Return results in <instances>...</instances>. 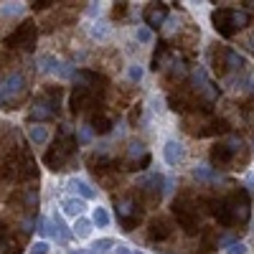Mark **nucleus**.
Wrapping results in <instances>:
<instances>
[{
    "instance_id": "nucleus-28",
    "label": "nucleus",
    "mask_w": 254,
    "mask_h": 254,
    "mask_svg": "<svg viewBox=\"0 0 254 254\" xmlns=\"http://www.w3.org/2000/svg\"><path fill=\"white\" fill-rule=\"evenodd\" d=\"M142 155H147V150H145V145H142L140 140H132V142H130V147H127V158H130V163L140 160Z\"/></svg>"
},
{
    "instance_id": "nucleus-3",
    "label": "nucleus",
    "mask_w": 254,
    "mask_h": 254,
    "mask_svg": "<svg viewBox=\"0 0 254 254\" xmlns=\"http://www.w3.org/2000/svg\"><path fill=\"white\" fill-rule=\"evenodd\" d=\"M76 145H79V142H76V135H71L69 127L64 125L61 130H59V137H56L54 145H51V150L44 155V163H46L49 171H54V173L64 171V165H66V160L74 155Z\"/></svg>"
},
{
    "instance_id": "nucleus-5",
    "label": "nucleus",
    "mask_w": 254,
    "mask_h": 254,
    "mask_svg": "<svg viewBox=\"0 0 254 254\" xmlns=\"http://www.w3.org/2000/svg\"><path fill=\"white\" fill-rule=\"evenodd\" d=\"M163 193H165V178L160 173H150V176L140 178V183H137V201L145 208H155L163 201Z\"/></svg>"
},
{
    "instance_id": "nucleus-45",
    "label": "nucleus",
    "mask_w": 254,
    "mask_h": 254,
    "mask_svg": "<svg viewBox=\"0 0 254 254\" xmlns=\"http://www.w3.org/2000/svg\"><path fill=\"white\" fill-rule=\"evenodd\" d=\"M117 254H135L130 247H117Z\"/></svg>"
},
{
    "instance_id": "nucleus-32",
    "label": "nucleus",
    "mask_w": 254,
    "mask_h": 254,
    "mask_svg": "<svg viewBox=\"0 0 254 254\" xmlns=\"http://www.w3.org/2000/svg\"><path fill=\"white\" fill-rule=\"evenodd\" d=\"M92 137H94V130L87 125V127H81L79 130V135H76V142H81V145H87V142H92Z\"/></svg>"
},
{
    "instance_id": "nucleus-25",
    "label": "nucleus",
    "mask_w": 254,
    "mask_h": 254,
    "mask_svg": "<svg viewBox=\"0 0 254 254\" xmlns=\"http://www.w3.org/2000/svg\"><path fill=\"white\" fill-rule=\"evenodd\" d=\"M190 81H193V92L198 94L203 87H206V84H211V79H208V74H206V69H193V71H190Z\"/></svg>"
},
{
    "instance_id": "nucleus-15",
    "label": "nucleus",
    "mask_w": 254,
    "mask_h": 254,
    "mask_svg": "<svg viewBox=\"0 0 254 254\" xmlns=\"http://www.w3.org/2000/svg\"><path fill=\"white\" fill-rule=\"evenodd\" d=\"M173 234V224L168 221V219H155V221H150V229H147V237H150L153 242H165L168 237Z\"/></svg>"
},
{
    "instance_id": "nucleus-6",
    "label": "nucleus",
    "mask_w": 254,
    "mask_h": 254,
    "mask_svg": "<svg viewBox=\"0 0 254 254\" xmlns=\"http://www.w3.org/2000/svg\"><path fill=\"white\" fill-rule=\"evenodd\" d=\"M173 216L186 234H196L198 231V203L190 196H181L173 201Z\"/></svg>"
},
{
    "instance_id": "nucleus-44",
    "label": "nucleus",
    "mask_w": 254,
    "mask_h": 254,
    "mask_svg": "<svg viewBox=\"0 0 254 254\" xmlns=\"http://www.w3.org/2000/svg\"><path fill=\"white\" fill-rule=\"evenodd\" d=\"M87 15H99V5H97V3H89V8H87Z\"/></svg>"
},
{
    "instance_id": "nucleus-2",
    "label": "nucleus",
    "mask_w": 254,
    "mask_h": 254,
    "mask_svg": "<svg viewBox=\"0 0 254 254\" xmlns=\"http://www.w3.org/2000/svg\"><path fill=\"white\" fill-rule=\"evenodd\" d=\"M186 132L193 137H211V135H229V122L221 117H214L211 112H190L183 117Z\"/></svg>"
},
{
    "instance_id": "nucleus-9",
    "label": "nucleus",
    "mask_w": 254,
    "mask_h": 254,
    "mask_svg": "<svg viewBox=\"0 0 254 254\" xmlns=\"http://www.w3.org/2000/svg\"><path fill=\"white\" fill-rule=\"evenodd\" d=\"M26 94V79L23 74H8L0 79V107L3 110H15V102Z\"/></svg>"
},
{
    "instance_id": "nucleus-30",
    "label": "nucleus",
    "mask_w": 254,
    "mask_h": 254,
    "mask_svg": "<svg viewBox=\"0 0 254 254\" xmlns=\"http://www.w3.org/2000/svg\"><path fill=\"white\" fill-rule=\"evenodd\" d=\"M74 234H76L79 239H87V237L92 234V221H89V219H76Z\"/></svg>"
},
{
    "instance_id": "nucleus-12",
    "label": "nucleus",
    "mask_w": 254,
    "mask_h": 254,
    "mask_svg": "<svg viewBox=\"0 0 254 254\" xmlns=\"http://www.w3.org/2000/svg\"><path fill=\"white\" fill-rule=\"evenodd\" d=\"M99 97H102V94H97V92H92V89H87V87H74V92H71V97H69V110H71L74 115L87 112L89 107H94V104H97Z\"/></svg>"
},
{
    "instance_id": "nucleus-39",
    "label": "nucleus",
    "mask_w": 254,
    "mask_h": 254,
    "mask_svg": "<svg viewBox=\"0 0 254 254\" xmlns=\"http://www.w3.org/2000/svg\"><path fill=\"white\" fill-rule=\"evenodd\" d=\"M20 10H23V5H18V3H8V5H3V15H18Z\"/></svg>"
},
{
    "instance_id": "nucleus-41",
    "label": "nucleus",
    "mask_w": 254,
    "mask_h": 254,
    "mask_svg": "<svg viewBox=\"0 0 254 254\" xmlns=\"http://www.w3.org/2000/svg\"><path fill=\"white\" fill-rule=\"evenodd\" d=\"M31 254H49V244L46 242H36L31 247Z\"/></svg>"
},
{
    "instance_id": "nucleus-34",
    "label": "nucleus",
    "mask_w": 254,
    "mask_h": 254,
    "mask_svg": "<svg viewBox=\"0 0 254 254\" xmlns=\"http://www.w3.org/2000/svg\"><path fill=\"white\" fill-rule=\"evenodd\" d=\"M89 249H92V252H97V254H102V252L112 249V239H99V242H94Z\"/></svg>"
},
{
    "instance_id": "nucleus-21",
    "label": "nucleus",
    "mask_w": 254,
    "mask_h": 254,
    "mask_svg": "<svg viewBox=\"0 0 254 254\" xmlns=\"http://www.w3.org/2000/svg\"><path fill=\"white\" fill-rule=\"evenodd\" d=\"M244 66V56L234 49H226V56H224V71H242Z\"/></svg>"
},
{
    "instance_id": "nucleus-17",
    "label": "nucleus",
    "mask_w": 254,
    "mask_h": 254,
    "mask_svg": "<svg viewBox=\"0 0 254 254\" xmlns=\"http://www.w3.org/2000/svg\"><path fill=\"white\" fill-rule=\"evenodd\" d=\"M51 234H54V239L59 242V244H69L71 242V229L64 224V219L59 216V214H54V219H51Z\"/></svg>"
},
{
    "instance_id": "nucleus-33",
    "label": "nucleus",
    "mask_w": 254,
    "mask_h": 254,
    "mask_svg": "<svg viewBox=\"0 0 254 254\" xmlns=\"http://www.w3.org/2000/svg\"><path fill=\"white\" fill-rule=\"evenodd\" d=\"M127 10H130V3H115V8H112V18H115V20H122V18L127 15Z\"/></svg>"
},
{
    "instance_id": "nucleus-7",
    "label": "nucleus",
    "mask_w": 254,
    "mask_h": 254,
    "mask_svg": "<svg viewBox=\"0 0 254 254\" xmlns=\"http://www.w3.org/2000/svg\"><path fill=\"white\" fill-rule=\"evenodd\" d=\"M115 211H117V221H120L122 231H132L142 221V203L135 196L117 198L115 201Z\"/></svg>"
},
{
    "instance_id": "nucleus-16",
    "label": "nucleus",
    "mask_w": 254,
    "mask_h": 254,
    "mask_svg": "<svg viewBox=\"0 0 254 254\" xmlns=\"http://www.w3.org/2000/svg\"><path fill=\"white\" fill-rule=\"evenodd\" d=\"M163 155H165V163L168 165H178V163H183L186 150H183V145L178 140H168L165 147H163Z\"/></svg>"
},
{
    "instance_id": "nucleus-37",
    "label": "nucleus",
    "mask_w": 254,
    "mask_h": 254,
    "mask_svg": "<svg viewBox=\"0 0 254 254\" xmlns=\"http://www.w3.org/2000/svg\"><path fill=\"white\" fill-rule=\"evenodd\" d=\"M137 41H140V44H150V41H153L150 28H137Z\"/></svg>"
},
{
    "instance_id": "nucleus-27",
    "label": "nucleus",
    "mask_w": 254,
    "mask_h": 254,
    "mask_svg": "<svg viewBox=\"0 0 254 254\" xmlns=\"http://www.w3.org/2000/svg\"><path fill=\"white\" fill-rule=\"evenodd\" d=\"M28 140H31L33 145H44V142L49 140L46 127H41V125H33V127H28Z\"/></svg>"
},
{
    "instance_id": "nucleus-36",
    "label": "nucleus",
    "mask_w": 254,
    "mask_h": 254,
    "mask_svg": "<svg viewBox=\"0 0 254 254\" xmlns=\"http://www.w3.org/2000/svg\"><path fill=\"white\" fill-rule=\"evenodd\" d=\"M244 120H247V122L254 127V99L244 104Z\"/></svg>"
},
{
    "instance_id": "nucleus-8",
    "label": "nucleus",
    "mask_w": 254,
    "mask_h": 254,
    "mask_svg": "<svg viewBox=\"0 0 254 254\" xmlns=\"http://www.w3.org/2000/svg\"><path fill=\"white\" fill-rule=\"evenodd\" d=\"M226 198V208H229V219L231 226H244L252 216V203H249V190L247 188H237L231 196Z\"/></svg>"
},
{
    "instance_id": "nucleus-42",
    "label": "nucleus",
    "mask_w": 254,
    "mask_h": 254,
    "mask_svg": "<svg viewBox=\"0 0 254 254\" xmlns=\"http://www.w3.org/2000/svg\"><path fill=\"white\" fill-rule=\"evenodd\" d=\"M107 33H110V31H107V28H104L102 23H97V26H92V36H94V38H107Z\"/></svg>"
},
{
    "instance_id": "nucleus-46",
    "label": "nucleus",
    "mask_w": 254,
    "mask_h": 254,
    "mask_svg": "<svg viewBox=\"0 0 254 254\" xmlns=\"http://www.w3.org/2000/svg\"><path fill=\"white\" fill-rule=\"evenodd\" d=\"M69 254H97V252H92V249H76V252H69Z\"/></svg>"
},
{
    "instance_id": "nucleus-26",
    "label": "nucleus",
    "mask_w": 254,
    "mask_h": 254,
    "mask_svg": "<svg viewBox=\"0 0 254 254\" xmlns=\"http://www.w3.org/2000/svg\"><path fill=\"white\" fill-rule=\"evenodd\" d=\"M26 239V237H20ZM20 239H13V237H5L0 239V254H20L23 249H20Z\"/></svg>"
},
{
    "instance_id": "nucleus-1",
    "label": "nucleus",
    "mask_w": 254,
    "mask_h": 254,
    "mask_svg": "<svg viewBox=\"0 0 254 254\" xmlns=\"http://www.w3.org/2000/svg\"><path fill=\"white\" fill-rule=\"evenodd\" d=\"M239 153H244L242 137L229 132L226 140H221V142H216L214 147H211V165L219 168V171H229V168H234V165H247L249 155L239 158Z\"/></svg>"
},
{
    "instance_id": "nucleus-29",
    "label": "nucleus",
    "mask_w": 254,
    "mask_h": 254,
    "mask_svg": "<svg viewBox=\"0 0 254 254\" xmlns=\"http://www.w3.org/2000/svg\"><path fill=\"white\" fill-rule=\"evenodd\" d=\"M23 208H38V188H23Z\"/></svg>"
},
{
    "instance_id": "nucleus-13",
    "label": "nucleus",
    "mask_w": 254,
    "mask_h": 254,
    "mask_svg": "<svg viewBox=\"0 0 254 254\" xmlns=\"http://www.w3.org/2000/svg\"><path fill=\"white\" fill-rule=\"evenodd\" d=\"M87 165H89V171L99 178V176H107V171H115V160L107 155V153H92L87 158Z\"/></svg>"
},
{
    "instance_id": "nucleus-22",
    "label": "nucleus",
    "mask_w": 254,
    "mask_h": 254,
    "mask_svg": "<svg viewBox=\"0 0 254 254\" xmlns=\"http://www.w3.org/2000/svg\"><path fill=\"white\" fill-rule=\"evenodd\" d=\"M165 69H168V76H171V81H181V79L188 74V69H186V61H183V59H178V56H176L171 64H168Z\"/></svg>"
},
{
    "instance_id": "nucleus-31",
    "label": "nucleus",
    "mask_w": 254,
    "mask_h": 254,
    "mask_svg": "<svg viewBox=\"0 0 254 254\" xmlns=\"http://www.w3.org/2000/svg\"><path fill=\"white\" fill-rule=\"evenodd\" d=\"M92 224H97L99 229H104V226H110V214H107V208H94V214H92Z\"/></svg>"
},
{
    "instance_id": "nucleus-10",
    "label": "nucleus",
    "mask_w": 254,
    "mask_h": 254,
    "mask_svg": "<svg viewBox=\"0 0 254 254\" xmlns=\"http://www.w3.org/2000/svg\"><path fill=\"white\" fill-rule=\"evenodd\" d=\"M61 110V87H49V92L33 102L31 107V120L36 122H44V120H51L54 115H59Z\"/></svg>"
},
{
    "instance_id": "nucleus-11",
    "label": "nucleus",
    "mask_w": 254,
    "mask_h": 254,
    "mask_svg": "<svg viewBox=\"0 0 254 254\" xmlns=\"http://www.w3.org/2000/svg\"><path fill=\"white\" fill-rule=\"evenodd\" d=\"M36 38H38V28L33 20H23L8 38H5V46L8 49H23V51H33L36 49Z\"/></svg>"
},
{
    "instance_id": "nucleus-47",
    "label": "nucleus",
    "mask_w": 254,
    "mask_h": 254,
    "mask_svg": "<svg viewBox=\"0 0 254 254\" xmlns=\"http://www.w3.org/2000/svg\"><path fill=\"white\" fill-rule=\"evenodd\" d=\"M249 49H252V51H254V36H252V38H249Z\"/></svg>"
},
{
    "instance_id": "nucleus-14",
    "label": "nucleus",
    "mask_w": 254,
    "mask_h": 254,
    "mask_svg": "<svg viewBox=\"0 0 254 254\" xmlns=\"http://www.w3.org/2000/svg\"><path fill=\"white\" fill-rule=\"evenodd\" d=\"M142 18H145L147 28H160L165 20H168V5H165V3H153V5H147L145 13H142Z\"/></svg>"
},
{
    "instance_id": "nucleus-43",
    "label": "nucleus",
    "mask_w": 254,
    "mask_h": 254,
    "mask_svg": "<svg viewBox=\"0 0 254 254\" xmlns=\"http://www.w3.org/2000/svg\"><path fill=\"white\" fill-rule=\"evenodd\" d=\"M140 115H142V110H140V107H135V110L130 112V125H137V120H140Z\"/></svg>"
},
{
    "instance_id": "nucleus-48",
    "label": "nucleus",
    "mask_w": 254,
    "mask_h": 254,
    "mask_svg": "<svg viewBox=\"0 0 254 254\" xmlns=\"http://www.w3.org/2000/svg\"><path fill=\"white\" fill-rule=\"evenodd\" d=\"M135 254H142V252H135Z\"/></svg>"
},
{
    "instance_id": "nucleus-24",
    "label": "nucleus",
    "mask_w": 254,
    "mask_h": 254,
    "mask_svg": "<svg viewBox=\"0 0 254 254\" xmlns=\"http://www.w3.org/2000/svg\"><path fill=\"white\" fill-rule=\"evenodd\" d=\"M61 208L66 211L69 216H79L81 211H84V198H71V196H69V198L61 201Z\"/></svg>"
},
{
    "instance_id": "nucleus-19",
    "label": "nucleus",
    "mask_w": 254,
    "mask_h": 254,
    "mask_svg": "<svg viewBox=\"0 0 254 254\" xmlns=\"http://www.w3.org/2000/svg\"><path fill=\"white\" fill-rule=\"evenodd\" d=\"M219 231L216 229H203L201 231V239H198V249L201 252H211V249H219Z\"/></svg>"
},
{
    "instance_id": "nucleus-23",
    "label": "nucleus",
    "mask_w": 254,
    "mask_h": 254,
    "mask_svg": "<svg viewBox=\"0 0 254 254\" xmlns=\"http://www.w3.org/2000/svg\"><path fill=\"white\" fill-rule=\"evenodd\" d=\"M193 178H196V181H206V183H216V181H221V176L214 171V168H208V165H198L196 171H193Z\"/></svg>"
},
{
    "instance_id": "nucleus-35",
    "label": "nucleus",
    "mask_w": 254,
    "mask_h": 254,
    "mask_svg": "<svg viewBox=\"0 0 254 254\" xmlns=\"http://www.w3.org/2000/svg\"><path fill=\"white\" fill-rule=\"evenodd\" d=\"M127 76H130V81H140L142 79V66L140 64H132V66L127 69Z\"/></svg>"
},
{
    "instance_id": "nucleus-20",
    "label": "nucleus",
    "mask_w": 254,
    "mask_h": 254,
    "mask_svg": "<svg viewBox=\"0 0 254 254\" xmlns=\"http://www.w3.org/2000/svg\"><path fill=\"white\" fill-rule=\"evenodd\" d=\"M66 186H69V188L74 190V193H79V196H81L84 201H92V198L97 196V190H94V188H92V186H89L87 181H81V178H71V181H69Z\"/></svg>"
},
{
    "instance_id": "nucleus-4",
    "label": "nucleus",
    "mask_w": 254,
    "mask_h": 254,
    "mask_svg": "<svg viewBox=\"0 0 254 254\" xmlns=\"http://www.w3.org/2000/svg\"><path fill=\"white\" fill-rule=\"evenodd\" d=\"M211 23L221 38H231L237 31L249 26V13L247 10H234V8H216L211 13Z\"/></svg>"
},
{
    "instance_id": "nucleus-18",
    "label": "nucleus",
    "mask_w": 254,
    "mask_h": 254,
    "mask_svg": "<svg viewBox=\"0 0 254 254\" xmlns=\"http://www.w3.org/2000/svg\"><path fill=\"white\" fill-rule=\"evenodd\" d=\"M89 127H92V130L97 132V135H107L110 130H112V127H115V122L107 117V115H104V112H92V120H89Z\"/></svg>"
},
{
    "instance_id": "nucleus-40",
    "label": "nucleus",
    "mask_w": 254,
    "mask_h": 254,
    "mask_svg": "<svg viewBox=\"0 0 254 254\" xmlns=\"http://www.w3.org/2000/svg\"><path fill=\"white\" fill-rule=\"evenodd\" d=\"M51 5H56L54 0H36V3H31L33 10H46V8H51Z\"/></svg>"
},
{
    "instance_id": "nucleus-38",
    "label": "nucleus",
    "mask_w": 254,
    "mask_h": 254,
    "mask_svg": "<svg viewBox=\"0 0 254 254\" xmlns=\"http://www.w3.org/2000/svg\"><path fill=\"white\" fill-rule=\"evenodd\" d=\"M226 254H247V244H242V242H234L231 247H226Z\"/></svg>"
}]
</instances>
